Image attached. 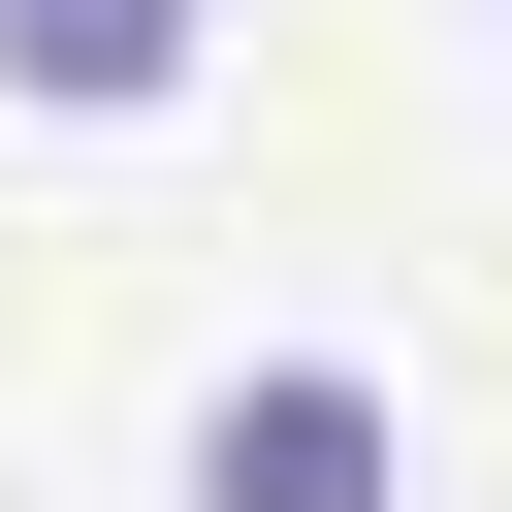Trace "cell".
Instances as JSON below:
<instances>
[{
	"label": "cell",
	"instance_id": "7a4b0ae2",
	"mask_svg": "<svg viewBox=\"0 0 512 512\" xmlns=\"http://www.w3.org/2000/svg\"><path fill=\"white\" fill-rule=\"evenodd\" d=\"M224 0H0V96H192Z\"/></svg>",
	"mask_w": 512,
	"mask_h": 512
},
{
	"label": "cell",
	"instance_id": "6da1fadb",
	"mask_svg": "<svg viewBox=\"0 0 512 512\" xmlns=\"http://www.w3.org/2000/svg\"><path fill=\"white\" fill-rule=\"evenodd\" d=\"M192 512H384V384H352V352H256V384L192 416Z\"/></svg>",
	"mask_w": 512,
	"mask_h": 512
}]
</instances>
